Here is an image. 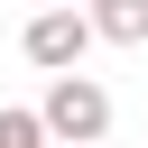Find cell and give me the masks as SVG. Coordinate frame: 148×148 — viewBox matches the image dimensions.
I'll return each instance as SVG.
<instances>
[{
    "label": "cell",
    "mask_w": 148,
    "mask_h": 148,
    "mask_svg": "<svg viewBox=\"0 0 148 148\" xmlns=\"http://www.w3.org/2000/svg\"><path fill=\"white\" fill-rule=\"evenodd\" d=\"M37 120H46V148L111 139V92H102L83 65H65V74H46V102H37Z\"/></svg>",
    "instance_id": "6da1fadb"
},
{
    "label": "cell",
    "mask_w": 148,
    "mask_h": 148,
    "mask_svg": "<svg viewBox=\"0 0 148 148\" xmlns=\"http://www.w3.org/2000/svg\"><path fill=\"white\" fill-rule=\"evenodd\" d=\"M92 46H148V0H83Z\"/></svg>",
    "instance_id": "3957f363"
},
{
    "label": "cell",
    "mask_w": 148,
    "mask_h": 148,
    "mask_svg": "<svg viewBox=\"0 0 148 148\" xmlns=\"http://www.w3.org/2000/svg\"><path fill=\"white\" fill-rule=\"evenodd\" d=\"M18 46H28V65H37V74L83 65V56H92V18H83V0H46V9L18 28Z\"/></svg>",
    "instance_id": "7a4b0ae2"
},
{
    "label": "cell",
    "mask_w": 148,
    "mask_h": 148,
    "mask_svg": "<svg viewBox=\"0 0 148 148\" xmlns=\"http://www.w3.org/2000/svg\"><path fill=\"white\" fill-rule=\"evenodd\" d=\"M0 148H46V120L28 102H0Z\"/></svg>",
    "instance_id": "277c9868"
},
{
    "label": "cell",
    "mask_w": 148,
    "mask_h": 148,
    "mask_svg": "<svg viewBox=\"0 0 148 148\" xmlns=\"http://www.w3.org/2000/svg\"><path fill=\"white\" fill-rule=\"evenodd\" d=\"M83 148H111V139H83Z\"/></svg>",
    "instance_id": "5b68a950"
}]
</instances>
